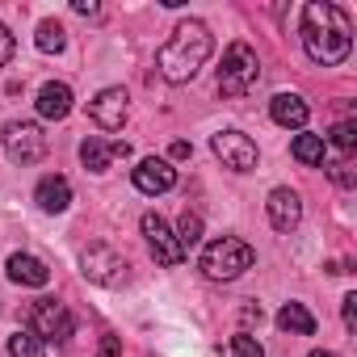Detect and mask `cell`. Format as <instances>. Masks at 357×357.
Instances as JSON below:
<instances>
[{
	"label": "cell",
	"instance_id": "7c38bea8",
	"mask_svg": "<svg viewBox=\"0 0 357 357\" xmlns=\"http://www.w3.org/2000/svg\"><path fill=\"white\" fill-rule=\"evenodd\" d=\"M265 211H269V223H273L278 231H294V227L303 223V198H298L294 190H286V185L269 194Z\"/></svg>",
	"mask_w": 357,
	"mask_h": 357
},
{
	"label": "cell",
	"instance_id": "4fadbf2b",
	"mask_svg": "<svg viewBox=\"0 0 357 357\" xmlns=\"http://www.w3.org/2000/svg\"><path fill=\"white\" fill-rule=\"evenodd\" d=\"M34 202H38L47 215H63V211L72 206V185H68V176H59V172L43 176L38 190H34Z\"/></svg>",
	"mask_w": 357,
	"mask_h": 357
},
{
	"label": "cell",
	"instance_id": "f546056e",
	"mask_svg": "<svg viewBox=\"0 0 357 357\" xmlns=\"http://www.w3.org/2000/svg\"><path fill=\"white\" fill-rule=\"evenodd\" d=\"M72 9H76L80 17H97V13H101V5H93V0H76Z\"/></svg>",
	"mask_w": 357,
	"mask_h": 357
},
{
	"label": "cell",
	"instance_id": "30bf717a",
	"mask_svg": "<svg viewBox=\"0 0 357 357\" xmlns=\"http://www.w3.org/2000/svg\"><path fill=\"white\" fill-rule=\"evenodd\" d=\"M139 227H143V236H147V248H151L155 265H181V261H185L181 244H176V236L168 231V223H164L160 215H143Z\"/></svg>",
	"mask_w": 357,
	"mask_h": 357
},
{
	"label": "cell",
	"instance_id": "4dcf8cb0",
	"mask_svg": "<svg viewBox=\"0 0 357 357\" xmlns=\"http://www.w3.org/2000/svg\"><path fill=\"white\" fill-rule=\"evenodd\" d=\"M244 324H261V307H244Z\"/></svg>",
	"mask_w": 357,
	"mask_h": 357
},
{
	"label": "cell",
	"instance_id": "1f68e13d",
	"mask_svg": "<svg viewBox=\"0 0 357 357\" xmlns=\"http://www.w3.org/2000/svg\"><path fill=\"white\" fill-rule=\"evenodd\" d=\"M311 357H336V353H328V349H315V353H311Z\"/></svg>",
	"mask_w": 357,
	"mask_h": 357
},
{
	"label": "cell",
	"instance_id": "d6986e66",
	"mask_svg": "<svg viewBox=\"0 0 357 357\" xmlns=\"http://www.w3.org/2000/svg\"><path fill=\"white\" fill-rule=\"evenodd\" d=\"M80 160H84L89 172H105L109 160H114V147L101 143V139H84V143H80Z\"/></svg>",
	"mask_w": 357,
	"mask_h": 357
},
{
	"label": "cell",
	"instance_id": "52a82bcc",
	"mask_svg": "<svg viewBox=\"0 0 357 357\" xmlns=\"http://www.w3.org/2000/svg\"><path fill=\"white\" fill-rule=\"evenodd\" d=\"M30 328H34V336H38V340L68 344V340H72V332H76V319H72V311H68L63 303H55V298H43V303H34Z\"/></svg>",
	"mask_w": 357,
	"mask_h": 357
},
{
	"label": "cell",
	"instance_id": "6da1fadb",
	"mask_svg": "<svg viewBox=\"0 0 357 357\" xmlns=\"http://www.w3.org/2000/svg\"><path fill=\"white\" fill-rule=\"evenodd\" d=\"M303 51L311 63H344L349 51H353V26L344 17L340 5H332V0H311V5H303Z\"/></svg>",
	"mask_w": 357,
	"mask_h": 357
},
{
	"label": "cell",
	"instance_id": "e0dca14e",
	"mask_svg": "<svg viewBox=\"0 0 357 357\" xmlns=\"http://www.w3.org/2000/svg\"><path fill=\"white\" fill-rule=\"evenodd\" d=\"M278 328L290 332V336H311V332H315V315H311L303 303H286V307L278 311Z\"/></svg>",
	"mask_w": 357,
	"mask_h": 357
},
{
	"label": "cell",
	"instance_id": "83f0119b",
	"mask_svg": "<svg viewBox=\"0 0 357 357\" xmlns=\"http://www.w3.org/2000/svg\"><path fill=\"white\" fill-rule=\"evenodd\" d=\"M97 357H122V340H118V336H101Z\"/></svg>",
	"mask_w": 357,
	"mask_h": 357
},
{
	"label": "cell",
	"instance_id": "277c9868",
	"mask_svg": "<svg viewBox=\"0 0 357 357\" xmlns=\"http://www.w3.org/2000/svg\"><path fill=\"white\" fill-rule=\"evenodd\" d=\"M261 76V63H257V51L248 43H231L227 55H223V68H219V93L223 97H244Z\"/></svg>",
	"mask_w": 357,
	"mask_h": 357
},
{
	"label": "cell",
	"instance_id": "7402d4cb",
	"mask_svg": "<svg viewBox=\"0 0 357 357\" xmlns=\"http://www.w3.org/2000/svg\"><path fill=\"white\" fill-rule=\"evenodd\" d=\"M9 357H47V353H43V340L34 332H13L9 336Z\"/></svg>",
	"mask_w": 357,
	"mask_h": 357
},
{
	"label": "cell",
	"instance_id": "5bb4252c",
	"mask_svg": "<svg viewBox=\"0 0 357 357\" xmlns=\"http://www.w3.org/2000/svg\"><path fill=\"white\" fill-rule=\"evenodd\" d=\"M5 273H9V282H17V286H47L51 282V269L38 261V257H30V252H13L9 261H5Z\"/></svg>",
	"mask_w": 357,
	"mask_h": 357
},
{
	"label": "cell",
	"instance_id": "d4e9b609",
	"mask_svg": "<svg viewBox=\"0 0 357 357\" xmlns=\"http://www.w3.org/2000/svg\"><path fill=\"white\" fill-rule=\"evenodd\" d=\"M328 172H332V181H336L340 190H353V185H357V172H353V164H349V160H336Z\"/></svg>",
	"mask_w": 357,
	"mask_h": 357
},
{
	"label": "cell",
	"instance_id": "4316f807",
	"mask_svg": "<svg viewBox=\"0 0 357 357\" xmlns=\"http://www.w3.org/2000/svg\"><path fill=\"white\" fill-rule=\"evenodd\" d=\"M13 51H17V43H13V34H9V26H0V68H5V63L13 59Z\"/></svg>",
	"mask_w": 357,
	"mask_h": 357
},
{
	"label": "cell",
	"instance_id": "5b68a950",
	"mask_svg": "<svg viewBox=\"0 0 357 357\" xmlns=\"http://www.w3.org/2000/svg\"><path fill=\"white\" fill-rule=\"evenodd\" d=\"M5 155L13 160V164H38L43 155H47V135H43V126L38 122H9L5 126Z\"/></svg>",
	"mask_w": 357,
	"mask_h": 357
},
{
	"label": "cell",
	"instance_id": "9c48e42d",
	"mask_svg": "<svg viewBox=\"0 0 357 357\" xmlns=\"http://www.w3.org/2000/svg\"><path fill=\"white\" fill-rule=\"evenodd\" d=\"M126 114H130V97H126V89H101V93L89 101V118H93L101 130H122Z\"/></svg>",
	"mask_w": 357,
	"mask_h": 357
},
{
	"label": "cell",
	"instance_id": "2e32d148",
	"mask_svg": "<svg viewBox=\"0 0 357 357\" xmlns=\"http://www.w3.org/2000/svg\"><path fill=\"white\" fill-rule=\"evenodd\" d=\"M38 114H43L47 122H63V118L72 114V89L59 84V80L43 84V89H38Z\"/></svg>",
	"mask_w": 357,
	"mask_h": 357
},
{
	"label": "cell",
	"instance_id": "ffe728a7",
	"mask_svg": "<svg viewBox=\"0 0 357 357\" xmlns=\"http://www.w3.org/2000/svg\"><path fill=\"white\" fill-rule=\"evenodd\" d=\"M34 43H38V51H43V55H59L68 38H63V26H59V22H43V26H38V34H34Z\"/></svg>",
	"mask_w": 357,
	"mask_h": 357
},
{
	"label": "cell",
	"instance_id": "f1b7e54d",
	"mask_svg": "<svg viewBox=\"0 0 357 357\" xmlns=\"http://www.w3.org/2000/svg\"><path fill=\"white\" fill-rule=\"evenodd\" d=\"M168 155H172V160H190V155H194V147H190L185 139H176V143L168 147Z\"/></svg>",
	"mask_w": 357,
	"mask_h": 357
},
{
	"label": "cell",
	"instance_id": "3957f363",
	"mask_svg": "<svg viewBox=\"0 0 357 357\" xmlns=\"http://www.w3.org/2000/svg\"><path fill=\"white\" fill-rule=\"evenodd\" d=\"M244 269H252V248H248L244 240L223 236V240L206 244V252H202V273H206L211 282H236Z\"/></svg>",
	"mask_w": 357,
	"mask_h": 357
},
{
	"label": "cell",
	"instance_id": "ba28073f",
	"mask_svg": "<svg viewBox=\"0 0 357 357\" xmlns=\"http://www.w3.org/2000/svg\"><path fill=\"white\" fill-rule=\"evenodd\" d=\"M211 147L223 160V168H231V172H252L257 168V143L248 135H240V130H219L211 139Z\"/></svg>",
	"mask_w": 357,
	"mask_h": 357
},
{
	"label": "cell",
	"instance_id": "cb8c5ba5",
	"mask_svg": "<svg viewBox=\"0 0 357 357\" xmlns=\"http://www.w3.org/2000/svg\"><path fill=\"white\" fill-rule=\"evenodd\" d=\"M231 357H265V349H261L248 332H236V336H231Z\"/></svg>",
	"mask_w": 357,
	"mask_h": 357
},
{
	"label": "cell",
	"instance_id": "8992f818",
	"mask_svg": "<svg viewBox=\"0 0 357 357\" xmlns=\"http://www.w3.org/2000/svg\"><path fill=\"white\" fill-rule=\"evenodd\" d=\"M126 261H122V252H114L109 244H93V248H84V257H80V273L89 278V282H97V286H122L126 282Z\"/></svg>",
	"mask_w": 357,
	"mask_h": 357
},
{
	"label": "cell",
	"instance_id": "603a6c76",
	"mask_svg": "<svg viewBox=\"0 0 357 357\" xmlns=\"http://www.w3.org/2000/svg\"><path fill=\"white\" fill-rule=\"evenodd\" d=\"M332 143H336V147L344 151V160H349V155L357 151V126H353V122H336V126H332Z\"/></svg>",
	"mask_w": 357,
	"mask_h": 357
},
{
	"label": "cell",
	"instance_id": "8fae6325",
	"mask_svg": "<svg viewBox=\"0 0 357 357\" xmlns=\"http://www.w3.org/2000/svg\"><path fill=\"white\" fill-rule=\"evenodd\" d=\"M176 185V168L160 155H147L135 164V190L139 194H168Z\"/></svg>",
	"mask_w": 357,
	"mask_h": 357
},
{
	"label": "cell",
	"instance_id": "9a60e30c",
	"mask_svg": "<svg viewBox=\"0 0 357 357\" xmlns=\"http://www.w3.org/2000/svg\"><path fill=\"white\" fill-rule=\"evenodd\" d=\"M269 114H273V122L286 126V130H303L307 118H311V109H307V101H303L298 93H278V97L269 101Z\"/></svg>",
	"mask_w": 357,
	"mask_h": 357
},
{
	"label": "cell",
	"instance_id": "7a4b0ae2",
	"mask_svg": "<svg viewBox=\"0 0 357 357\" xmlns=\"http://www.w3.org/2000/svg\"><path fill=\"white\" fill-rule=\"evenodd\" d=\"M211 51H215V38H211L206 22L190 17V22L176 26L172 38L160 47L155 68H160V76H164L168 84H190V80L198 76V68L211 59Z\"/></svg>",
	"mask_w": 357,
	"mask_h": 357
},
{
	"label": "cell",
	"instance_id": "ac0fdd59",
	"mask_svg": "<svg viewBox=\"0 0 357 357\" xmlns=\"http://www.w3.org/2000/svg\"><path fill=\"white\" fill-rule=\"evenodd\" d=\"M290 155H294L298 164H307V168H319V164H324V139H319V135H298V139L290 143Z\"/></svg>",
	"mask_w": 357,
	"mask_h": 357
},
{
	"label": "cell",
	"instance_id": "44dd1931",
	"mask_svg": "<svg viewBox=\"0 0 357 357\" xmlns=\"http://www.w3.org/2000/svg\"><path fill=\"white\" fill-rule=\"evenodd\" d=\"M176 244H181V252H194L202 244V219L198 215H181V227H176Z\"/></svg>",
	"mask_w": 357,
	"mask_h": 357
},
{
	"label": "cell",
	"instance_id": "484cf974",
	"mask_svg": "<svg viewBox=\"0 0 357 357\" xmlns=\"http://www.w3.org/2000/svg\"><path fill=\"white\" fill-rule=\"evenodd\" d=\"M340 315H344V328L353 332L357 328V294H344L340 298Z\"/></svg>",
	"mask_w": 357,
	"mask_h": 357
}]
</instances>
